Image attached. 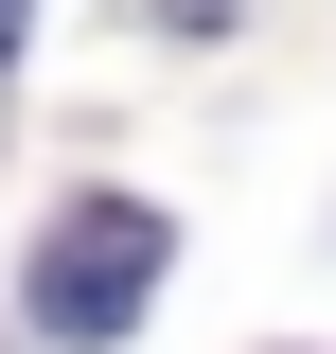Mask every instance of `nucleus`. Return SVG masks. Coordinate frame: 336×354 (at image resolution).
Here are the masks:
<instances>
[{"instance_id": "nucleus-1", "label": "nucleus", "mask_w": 336, "mask_h": 354, "mask_svg": "<svg viewBox=\"0 0 336 354\" xmlns=\"http://www.w3.org/2000/svg\"><path fill=\"white\" fill-rule=\"evenodd\" d=\"M160 266H177V230L142 213V195H71L53 248H36V337H124V319L160 301Z\"/></svg>"}, {"instance_id": "nucleus-2", "label": "nucleus", "mask_w": 336, "mask_h": 354, "mask_svg": "<svg viewBox=\"0 0 336 354\" xmlns=\"http://www.w3.org/2000/svg\"><path fill=\"white\" fill-rule=\"evenodd\" d=\"M18 18H36V0H0V53H18Z\"/></svg>"}]
</instances>
